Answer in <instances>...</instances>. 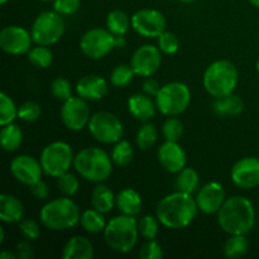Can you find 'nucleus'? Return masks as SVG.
<instances>
[{
  "label": "nucleus",
  "instance_id": "obj_50",
  "mask_svg": "<svg viewBox=\"0 0 259 259\" xmlns=\"http://www.w3.org/2000/svg\"><path fill=\"white\" fill-rule=\"evenodd\" d=\"M0 258L2 259H15L18 258L17 253H10V252H7V250H4V252H2V254H0Z\"/></svg>",
  "mask_w": 259,
  "mask_h": 259
},
{
  "label": "nucleus",
  "instance_id": "obj_42",
  "mask_svg": "<svg viewBox=\"0 0 259 259\" xmlns=\"http://www.w3.org/2000/svg\"><path fill=\"white\" fill-rule=\"evenodd\" d=\"M158 46L162 53H164V55H174V53L179 51L180 40L174 33L164 30L158 37Z\"/></svg>",
  "mask_w": 259,
  "mask_h": 259
},
{
  "label": "nucleus",
  "instance_id": "obj_35",
  "mask_svg": "<svg viewBox=\"0 0 259 259\" xmlns=\"http://www.w3.org/2000/svg\"><path fill=\"white\" fill-rule=\"evenodd\" d=\"M18 116V108L14 101L7 94H0V124L7 125L14 121Z\"/></svg>",
  "mask_w": 259,
  "mask_h": 259
},
{
  "label": "nucleus",
  "instance_id": "obj_25",
  "mask_svg": "<svg viewBox=\"0 0 259 259\" xmlns=\"http://www.w3.org/2000/svg\"><path fill=\"white\" fill-rule=\"evenodd\" d=\"M115 199L113 191L105 185H98L91 192V204L94 209L99 210L103 214L111 211L115 205Z\"/></svg>",
  "mask_w": 259,
  "mask_h": 259
},
{
  "label": "nucleus",
  "instance_id": "obj_30",
  "mask_svg": "<svg viewBox=\"0 0 259 259\" xmlns=\"http://www.w3.org/2000/svg\"><path fill=\"white\" fill-rule=\"evenodd\" d=\"M249 242L245 235H232L224 244V254L228 258H240L247 254Z\"/></svg>",
  "mask_w": 259,
  "mask_h": 259
},
{
  "label": "nucleus",
  "instance_id": "obj_38",
  "mask_svg": "<svg viewBox=\"0 0 259 259\" xmlns=\"http://www.w3.org/2000/svg\"><path fill=\"white\" fill-rule=\"evenodd\" d=\"M57 186L58 190H60L65 196L71 197L73 196V195L77 194L78 189H80V181H78V179L75 175L67 171L66 174L61 175V176L58 177Z\"/></svg>",
  "mask_w": 259,
  "mask_h": 259
},
{
  "label": "nucleus",
  "instance_id": "obj_54",
  "mask_svg": "<svg viewBox=\"0 0 259 259\" xmlns=\"http://www.w3.org/2000/svg\"><path fill=\"white\" fill-rule=\"evenodd\" d=\"M7 2H8V0H0V4H2V5H4L5 3H7Z\"/></svg>",
  "mask_w": 259,
  "mask_h": 259
},
{
  "label": "nucleus",
  "instance_id": "obj_23",
  "mask_svg": "<svg viewBox=\"0 0 259 259\" xmlns=\"http://www.w3.org/2000/svg\"><path fill=\"white\" fill-rule=\"evenodd\" d=\"M24 207L20 200L12 195L3 194L0 196V220L8 224H14L22 220Z\"/></svg>",
  "mask_w": 259,
  "mask_h": 259
},
{
  "label": "nucleus",
  "instance_id": "obj_4",
  "mask_svg": "<svg viewBox=\"0 0 259 259\" xmlns=\"http://www.w3.org/2000/svg\"><path fill=\"white\" fill-rule=\"evenodd\" d=\"M40 223L47 229L60 232L67 230L80 223L81 212L73 200L68 196L51 200L40 209Z\"/></svg>",
  "mask_w": 259,
  "mask_h": 259
},
{
  "label": "nucleus",
  "instance_id": "obj_16",
  "mask_svg": "<svg viewBox=\"0 0 259 259\" xmlns=\"http://www.w3.org/2000/svg\"><path fill=\"white\" fill-rule=\"evenodd\" d=\"M10 172L20 184L32 186L42 180L43 168L40 161L29 154H20L13 158L10 163Z\"/></svg>",
  "mask_w": 259,
  "mask_h": 259
},
{
  "label": "nucleus",
  "instance_id": "obj_29",
  "mask_svg": "<svg viewBox=\"0 0 259 259\" xmlns=\"http://www.w3.org/2000/svg\"><path fill=\"white\" fill-rule=\"evenodd\" d=\"M132 20L128 15L121 10H113L106 17V28L113 33L114 35H124L128 32Z\"/></svg>",
  "mask_w": 259,
  "mask_h": 259
},
{
  "label": "nucleus",
  "instance_id": "obj_33",
  "mask_svg": "<svg viewBox=\"0 0 259 259\" xmlns=\"http://www.w3.org/2000/svg\"><path fill=\"white\" fill-rule=\"evenodd\" d=\"M28 60L33 66L38 68H46L52 63L53 53L47 46H39L30 48L28 52Z\"/></svg>",
  "mask_w": 259,
  "mask_h": 259
},
{
  "label": "nucleus",
  "instance_id": "obj_18",
  "mask_svg": "<svg viewBox=\"0 0 259 259\" xmlns=\"http://www.w3.org/2000/svg\"><path fill=\"white\" fill-rule=\"evenodd\" d=\"M224 187L219 182H209L199 190L196 204L200 211L205 214H215L225 202Z\"/></svg>",
  "mask_w": 259,
  "mask_h": 259
},
{
  "label": "nucleus",
  "instance_id": "obj_13",
  "mask_svg": "<svg viewBox=\"0 0 259 259\" xmlns=\"http://www.w3.org/2000/svg\"><path fill=\"white\" fill-rule=\"evenodd\" d=\"M132 27L138 34L147 38L159 37L166 29V18L159 10L141 9L132 17Z\"/></svg>",
  "mask_w": 259,
  "mask_h": 259
},
{
  "label": "nucleus",
  "instance_id": "obj_46",
  "mask_svg": "<svg viewBox=\"0 0 259 259\" xmlns=\"http://www.w3.org/2000/svg\"><path fill=\"white\" fill-rule=\"evenodd\" d=\"M29 187H30V192H32V195L37 200H42V201H45V200H47L48 196H50V190H48L47 184L43 182L42 180Z\"/></svg>",
  "mask_w": 259,
  "mask_h": 259
},
{
  "label": "nucleus",
  "instance_id": "obj_17",
  "mask_svg": "<svg viewBox=\"0 0 259 259\" xmlns=\"http://www.w3.org/2000/svg\"><path fill=\"white\" fill-rule=\"evenodd\" d=\"M232 181L240 189H254L259 186V158L245 157L233 166Z\"/></svg>",
  "mask_w": 259,
  "mask_h": 259
},
{
  "label": "nucleus",
  "instance_id": "obj_45",
  "mask_svg": "<svg viewBox=\"0 0 259 259\" xmlns=\"http://www.w3.org/2000/svg\"><path fill=\"white\" fill-rule=\"evenodd\" d=\"M19 230L23 233L27 239L35 240L39 238L40 235V228L37 222L32 219H24L19 222Z\"/></svg>",
  "mask_w": 259,
  "mask_h": 259
},
{
  "label": "nucleus",
  "instance_id": "obj_52",
  "mask_svg": "<svg viewBox=\"0 0 259 259\" xmlns=\"http://www.w3.org/2000/svg\"><path fill=\"white\" fill-rule=\"evenodd\" d=\"M249 2H250V4H253L254 7L259 8V0H249Z\"/></svg>",
  "mask_w": 259,
  "mask_h": 259
},
{
  "label": "nucleus",
  "instance_id": "obj_37",
  "mask_svg": "<svg viewBox=\"0 0 259 259\" xmlns=\"http://www.w3.org/2000/svg\"><path fill=\"white\" fill-rule=\"evenodd\" d=\"M162 134L166 141L179 142L184 134V123L176 116H171L163 123Z\"/></svg>",
  "mask_w": 259,
  "mask_h": 259
},
{
  "label": "nucleus",
  "instance_id": "obj_20",
  "mask_svg": "<svg viewBox=\"0 0 259 259\" xmlns=\"http://www.w3.org/2000/svg\"><path fill=\"white\" fill-rule=\"evenodd\" d=\"M76 91L80 98L85 100H101L108 93V83L98 75H89L77 81Z\"/></svg>",
  "mask_w": 259,
  "mask_h": 259
},
{
  "label": "nucleus",
  "instance_id": "obj_11",
  "mask_svg": "<svg viewBox=\"0 0 259 259\" xmlns=\"http://www.w3.org/2000/svg\"><path fill=\"white\" fill-rule=\"evenodd\" d=\"M80 48L86 57L99 60L115 48V35L109 29L93 28L81 37Z\"/></svg>",
  "mask_w": 259,
  "mask_h": 259
},
{
  "label": "nucleus",
  "instance_id": "obj_14",
  "mask_svg": "<svg viewBox=\"0 0 259 259\" xmlns=\"http://www.w3.org/2000/svg\"><path fill=\"white\" fill-rule=\"evenodd\" d=\"M32 42V34L19 25H9L0 30V47L9 55L28 53Z\"/></svg>",
  "mask_w": 259,
  "mask_h": 259
},
{
  "label": "nucleus",
  "instance_id": "obj_53",
  "mask_svg": "<svg viewBox=\"0 0 259 259\" xmlns=\"http://www.w3.org/2000/svg\"><path fill=\"white\" fill-rule=\"evenodd\" d=\"M179 2H182V3H192V2H195V0H179Z\"/></svg>",
  "mask_w": 259,
  "mask_h": 259
},
{
  "label": "nucleus",
  "instance_id": "obj_12",
  "mask_svg": "<svg viewBox=\"0 0 259 259\" xmlns=\"http://www.w3.org/2000/svg\"><path fill=\"white\" fill-rule=\"evenodd\" d=\"M91 114L90 108L86 104V100L82 98H73L71 96L61 108V119L65 126L70 131H82L85 126L89 125Z\"/></svg>",
  "mask_w": 259,
  "mask_h": 259
},
{
  "label": "nucleus",
  "instance_id": "obj_24",
  "mask_svg": "<svg viewBox=\"0 0 259 259\" xmlns=\"http://www.w3.org/2000/svg\"><path fill=\"white\" fill-rule=\"evenodd\" d=\"M115 205L119 211L124 215L136 217L141 212L142 199L141 195L133 189H124L116 195Z\"/></svg>",
  "mask_w": 259,
  "mask_h": 259
},
{
  "label": "nucleus",
  "instance_id": "obj_48",
  "mask_svg": "<svg viewBox=\"0 0 259 259\" xmlns=\"http://www.w3.org/2000/svg\"><path fill=\"white\" fill-rule=\"evenodd\" d=\"M17 255L20 259H28L33 257L32 247L27 242H20L17 245Z\"/></svg>",
  "mask_w": 259,
  "mask_h": 259
},
{
  "label": "nucleus",
  "instance_id": "obj_21",
  "mask_svg": "<svg viewBox=\"0 0 259 259\" xmlns=\"http://www.w3.org/2000/svg\"><path fill=\"white\" fill-rule=\"evenodd\" d=\"M129 113L141 121H148L156 114L157 105L147 94H136L128 100Z\"/></svg>",
  "mask_w": 259,
  "mask_h": 259
},
{
  "label": "nucleus",
  "instance_id": "obj_15",
  "mask_svg": "<svg viewBox=\"0 0 259 259\" xmlns=\"http://www.w3.org/2000/svg\"><path fill=\"white\" fill-rule=\"evenodd\" d=\"M162 63L161 50L152 45H144L134 52L131 66L136 75L142 77L153 76L159 70Z\"/></svg>",
  "mask_w": 259,
  "mask_h": 259
},
{
  "label": "nucleus",
  "instance_id": "obj_34",
  "mask_svg": "<svg viewBox=\"0 0 259 259\" xmlns=\"http://www.w3.org/2000/svg\"><path fill=\"white\" fill-rule=\"evenodd\" d=\"M157 137H158V133H157L156 126L151 123H146L139 128L136 141L142 151H147L156 143Z\"/></svg>",
  "mask_w": 259,
  "mask_h": 259
},
{
  "label": "nucleus",
  "instance_id": "obj_28",
  "mask_svg": "<svg viewBox=\"0 0 259 259\" xmlns=\"http://www.w3.org/2000/svg\"><path fill=\"white\" fill-rule=\"evenodd\" d=\"M81 227L91 234H98L105 230V227L108 223L105 222L103 212H100L96 209H89L81 214Z\"/></svg>",
  "mask_w": 259,
  "mask_h": 259
},
{
  "label": "nucleus",
  "instance_id": "obj_32",
  "mask_svg": "<svg viewBox=\"0 0 259 259\" xmlns=\"http://www.w3.org/2000/svg\"><path fill=\"white\" fill-rule=\"evenodd\" d=\"M133 154L134 152L132 144L125 139H120L114 146L113 152H111V159L116 166L123 167L131 163V161L133 159Z\"/></svg>",
  "mask_w": 259,
  "mask_h": 259
},
{
  "label": "nucleus",
  "instance_id": "obj_19",
  "mask_svg": "<svg viewBox=\"0 0 259 259\" xmlns=\"http://www.w3.org/2000/svg\"><path fill=\"white\" fill-rule=\"evenodd\" d=\"M157 157L161 166L171 174H179L186 166V153L177 142L166 141L161 144Z\"/></svg>",
  "mask_w": 259,
  "mask_h": 259
},
{
  "label": "nucleus",
  "instance_id": "obj_49",
  "mask_svg": "<svg viewBox=\"0 0 259 259\" xmlns=\"http://www.w3.org/2000/svg\"><path fill=\"white\" fill-rule=\"evenodd\" d=\"M125 46L124 35H115V48H123Z\"/></svg>",
  "mask_w": 259,
  "mask_h": 259
},
{
  "label": "nucleus",
  "instance_id": "obj_6",
  "mask_svg": "<svg viewBox=\"0 0 259 259\" xmlns=\"http://www.w3.org/2000/svg\"><path fill=\"white\" fill-rule=\"evenodd\" d=\"M202 83L205 90L215 99L233 94L238 85L237 67L228 60L215 61L205 70Z\"/></svg>",
  "mask_w": 259,
  "mask_h": 259
},
{
  "label": "nucleus",
  "instance_id": "obj_5",
  "mask_svg": "<svg viewBox=\"0 0 259 259\" xmlns=\"http://www.w3.org/2000/svg\"><path fill=\"white\" fill-rule=\"evenodd\" d=\"M138 222L131 215H119L106 224L104 238L111 250L116 253H129L134 249L138 240Z\"/></svg>",
  "mask_w": 259,
  "mask_h": 259
},
{
  "label": "nucleus",
  "instance_id": "obj_44",
  "mask_svg": "<svg viewBox=\"0 0 259 259\" xmlns=\"http://www.w3.org/2000/svg\"><path fill=\"white\" fill-rule=\"evenodd\" d=\"M139 257L146 259H158L163 257V252H162L161 245L156 240L151 239L142 245L141 250H139Z\"/></svg>",
  "mask_w": 259,
  "mask_h": 259
},
{
  "label": "nucleus",
  "instance_id": "obj_3",
  "mask_svg": "<svg viewBox=\"0 0 259 259\" xmlns=\"http://www.w3.org/2000/svg\"><path fill=\"white\" fill-rule=\"evenodd\" d=\"M73 166L82 179L101 184L108 180L113 172V159L104 149L88 147L76 154Z\"/></svg>",
  "mask_w": 259,
  "mask_h": 259
},
{
  "label": "nucleus",
  "instance_id": "obj_2",
  "mask_svg": "<svg viewBox=\"0 0 259 259\" xmlns=\"http://www.w3.org/2000/svg\"><path fill=\"white\" fill-rule=\"evenodd\" d=\"M218 223L230 235L248 234L255 224L254 206L243 196L229 197L218 211Z\"/></svg>",
  "mask_w": 259,
  "mask_h": 259
},
{
  "label": "nucleus",
  "instance_id": "obj_40",
  "mask_svg": "<svg viewBox=\"0 0 259 259\" xmlns=\"http://www.w3.org/2000/svg\"><path fill=\"white\" fill-rule=\"evenodd\" d=\"M40 114H42L40 106L34 101H25L24 104L20 105V108H18V118L27 123H33V121L38 120Z\"/></svg>",
  "mask_w": 259,
  "mask_h": 259
},
{
  "label": "nucleus",
  "instance_id": "obj_8",
  "mask_svg": "<svg viewBox=\"0 0 259 259\" xmlns=\"http://www.w3.org/2000/svg\"><path fill=\"white\" fill-rule=\"evenodd\" d=\"M73 152L66 142H53L48 144L40 153V164L43 172L51 177H58L66 174L73 164Z\"/></svg>",
  "mask_w": 259,
  "mask_h": 259
},
{
  "label": "nucleus",
  "instance_id": "obj_51",
  "mask_svg": "<svg viewBox=\"0 0 259 259\" xmlns=\"http://www.w3.org/2000/svg\"><path fill=\"white\" fill-rule=\"evenodd\" d=\"M5 239V232H4V228H0V244L4 242Z\"/></svg>",
  "mask_w": 259,
  "mask_h": 259
},
{
  "label": "nucleus",
  "instance_id": "obj_26",
  "mask_svg": "<svg viewBox=\"0 0 259 259\" xmlns=\"http://www.w3.org/2000/svg\"><path fill=\"white\" fill-rule=\"evenodd\" d=\"M243 109H244V103L239 96L234 95V94L218 98L214 103L215 113L222 116L239 115Z\"/></svg>",
  "mask_w": 259,
  "mask_h": 259
},
{
  "label": "nucleus",
  "instance_id": "obj_39",
  "mask_svg": "<svg viewBox=\"0 0 259 259\" xmlns=\"http://www.w3.org/2000/svg\"><path fill=\"white\" fill-rule=\"evenodd\" d=\"M158 219V218H157ZM156 218L152 217V215H144V217L141 218L138 223L139 227V233L142 234V237L146 238L147 240L156 239L157 234H158V222Z\"/></svg>",
  "mask_w": 259,
  "mask_h": 259
},
{
  "label": "nucleus",
  "instance_id": "obj_31",
  "mask_svg": "<svg viewBox=\"0 0 259 259\" xmlns=\"http://www.w3.org/2000/svg\"><path fill=\"white\" fill-rule=\"evenodd\" d=\"M199 175L194 168H184L179 172V176L176 180V187L179 191L192 195L199 187Z\"/></svg>",
  "mask_w": 259,
  "mask_h": 259
},
{
  "label": "nucleus",
  "instance_id": "obj_27",
  "mask_svg": "<svg viewBox=\"0 0 259 259\" xmlns=\"http://www.w3.org/2000/svg\"><path fill=\"white\" fill-rule=\"evenodd\" d=\"M0 141L5 152L17 151L23 142L22 129L13 123L3 125L2 132H0Z\"/></svg>",
  "mask_w": 259,
  "mask_h": 259
},
{
  "label": "nucleus",
  "instance_id": "obj_1",
  "mask_svg": "<svg viewBox=\"0 0 259 259\" xmlns=\"http://www.w3.org/2000/svg\"><path fill=\"white\" fill-rule=\"evenodd\" d=\"M196 199L191 194L177 191L167 195L157 205L156 214L159 223L169 229L189 227L197 214Z\"/></svg>",
  "mask_w": 259,
  "mask_h": 259
},
{
  "label": "nucleus",
  "instance_id": "obj_47",
  "mask_svg": "<svg viewBox=\"0 0 259 259\" xmlns=\"http://www.w3.org/2000/svg\"><path fill=\"white\" fill-rule=\"evenodd\" d=\"M159 89H161V86H159L158 81L152 77V76L147 77L146 81L143 82V91L148 96H156L158 94Z\"/></svg>",
  "mask_w": 259,
  "mask_h": 259
},
{
  "label": "nucleus",
  "instance_id": "obj_10",
  "mask_svg": "<svg viewBox=\"0 0 259 259\" xmlns=\"http://www.w3.org/2000/svg\"><path fill=\"white\" fill-rule=\"evenodd\" d=\"M89 132L98 142L103 144H113L121 139L124 133L123 124L118 116L108 111L94 114L89 121Z\"/></svg>",
  "mask_w": 259,
  "mask_h": 259
},
{
  "label": "nucleus",
  "instance_id": "obj_36",
  "mask_svg": "<svg viewBox=\"0 0 259 259\" xmlns=\"http://www.w3.org/2000/svg\"><path fill=\"white\" fill-rule=\"evenodd\" d=\"M136 72L133 71L132 66L119 65L113 70L110 76L111 85L115 88H125L133 81Z\"/></svg>",
  "mask_w": 259,
  "mask_h": 259
},
{
  "label": "nucleus",
  "instance_id": "obj_43",
  "mask_svg": "<svg viewBox=\"0 0 259 259\" xmlns=\"http://www.w3.org/2000/svg\"><path fill=\"white\" fill-rule=\"evenodd\" d=\"M53 9L61 15H72L80 9V0H55Z\"/></svg>",
  "mask_w": 259,
  "mask_h": 259
},
{
  "label": "nucleus",
  "instance_id": "obj_56",
  "mask_svg": "<svg viewBox=\"0 0 259 259\" xmlns=\"http://www.w3.org/2000/svg\"><path fill=\"white\" fill-rule=\"evenodd\" d=\"M40 2H50V0H40Z\"/></svg>",
  "mask_w": 259,
  "mask_h": 259
},
{
  "label": "nucleus",
  "instance_id": "obj_7",
  "mask_svg": "<svg viewBox=\"0 0 259 259\" xmlns=\"http://www.w3.org/2000/svg\"><path fill=\"white\" fill-rule=\"evenodd\" d=\"M190 101V89L187 85L177 81L163 85L156 95L157 109L168 116H176L184 113L189 108Z\"/></svg>",
  "mask_w": 259,
  "mask_h": 259
},
{
  "label": "nucleus",
  "instance_id": "obj_9",
  "mask_svg": "<svg viewBox=\"0 0 259 259\" xmlns=\"http://www.w3.org/2000/svg\"><path fill=\"white\" fill-rule=\"evenodd\" d=\"M65 32V20L57 12H43L35 18L30 29L33 42L39 46L55 45Z\"/></svg>",
  "mask_w": 259,
  "mask_h": 259
},
{
  "label": "nucleus",
  "instance_id": "obj_41",
  "mask_svg": "<svg viewBox=\"0 0 259 259\" xmlns=\"http://www.w3.org/2000/svg\"><path fill=\"white\" fill-rule=\"evenodd\" d=\"M51 90L55 95L56 99L58 100L66 101L72 96V88H71V82L65 77H57L53 80L52 85H51Z\"/></svg>",
  "mask_w": 259,
  "mask_h": 259
},
{
  "label": "nucleus",
  "instance_id": "obj_55",
  "mask_svg": "<svg viewBox=\"0 0 259 259\" xmlns=\"http://www.w3.org/2000/svg\"><path fill=\"white\" fill-rule=\"evenodd\" d=\"M257 70H258V72H259V58H258V61H257Z\"/></svg>",
  "mask_w": 259,
  "mask_h": 259
},
{
  "label": "nucleus",
  "instance_id": "obj_22",
  "mask_svg": "<svg viewBox=\"0 0 259 259\" xmlns=\"http://www.w3.org/2000/svg\"><path fill=\"white\" fill-rule=\"evenodd\" d=\"M94 257V245L82 235L72 237L62 250L63 259H90Z\"/></svg>",
  "mask_w": 259,
  "mask_h": 259
}]
</instances>
